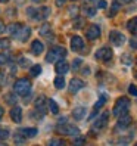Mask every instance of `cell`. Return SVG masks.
Masks as SVG:
<instances>
[{
    "label": "cell",
    "instance_id": "cell-35",
    "mask_svg": "<svg viewBox=\"0 0 137 146\" xmlns=\"http://www.w3.org/2000/svg\"><path fill=\"white\" fill-rule=\"evenodd\" d=\"M19 65H21L22 68H27V66L30 65V61H28V59H25V58H21V59H19Z\"/></svg>",
    "mask_w": 137,
    "mask_h": 146
},
{
    "label": "cell",
    "instance_id": "cell-11",
    "mask_svg": "<svg viewBox=\"0 0 137 146\" xmlns=\"http://www.w3.org/2000/svg\"><path fill=\"white\" fill-rule=\"evenodd\" d=\"M71 49L74 52H81L84 49V40L80 37V36H74L71 38Z\"/></svg>",
    "mask_w": 137,
    "mask_h": 146
},
{
    "label": "cell",
    "instance_id": "cell-31",
    "mask_svg": "<svg viewBox=\"0 0 137 146\" xmlns=\"http://www.w3.org/2000/svg\"><path fill=\"white\" fill-rule=\"evenodd\" d=\"M119 7H121V5H119L116 0H114V3H112V11H111V15H115L118 11H119Z\"/></svg>",
    "mask_w": 137,
    "mask_h": 146
},
{
    "label": "cell",
    "instance_id": "cell-32",
    "mask_svg": "<svg viewBox=\"0 0 137 146\" xmlns=\"http://www.w3.org/2000/svg\"><path fill=\"white\" fill-rule=\"evenodd\" d=\"M121 61L125 64V65H131V62H133V59L130 58V55H122V58H121Z\"/></svg>",
    "mask_w": 137,
    "mask_h": 146
},
{
    "label": "cell",
    "instance_id": "cell-20",
    "mask_svg": "<svg viewBox=\"0 0 137 146\" xmlns=\"http://www.w3.org/2000/svg\"><path fill=\"white\" fill-rule=\"evenodd\" d=\"M127 30L131 34H134V36H137V16H134V18H131L127 22Z\"/></svg>",
    "mask_w": 137,
    "mask_h": 146
},
{
    "label": "cell",
    "instance_id": "cell-46",
    "mask_svg": "<svg viewBox=\"0 0 137 146\" xmlns=\"http://www.w3.org/2000/svg\"><path fill=\"white\" fill-rule=\"evenodd\" d=\"M75 143H77V145H83V143H84V139H77Z\"/></svg>",
    "mask_w": 137,
    "mask_h": 146
},
{
    "label": "cell",
    "instance_id": "cell-10",
    "mask_svg": "<svg viewBox=\"0 0 137 146\" xmlns=\"http://www.w3.org/2000/svg\"><path fill=\"white\" fill-rule=\"evenodd\" d=\"M85 37L89 40H96L100 37V28L97 25H90V27L85 30Z\"/></svg>",
    "mask_w": 137,
    "mask_h": 146
},
{
    "label": "cell",
    "instance_id": "cell-47",
    "mask_svg": "<svg viewBox=\"0 0 137 146\" xmlns=\"http://www.w3.org/2000/svg\"><path fill=\"white\" fill-rule=\"evenodd\" d=\"M3 112H5V111H3V108L0 106V119H2V117H3Z\"/></svg>",
    "mask_w": 137,
    "mask_h": 146
},
{
    "label": "cell",
    "instance_id": "cell-28",
    "mask_svg": "<svg viewBox=\"0 0 137 146\" xmlns=\"http://www.w3.org/2000/svg\"><path fill=\"white\" fill-rule=\"evenodd\" d=\"M84 12L87 13L89 16H95V15H96V7H90V6H85V7H84Z\"/></svg>",
    "mask_w": 137,
    "mask_h": 146
},
{
    "label": "cell",
    "instance_id": "cell-29",
    "mask_svg": "<svg viewBox=\"0 0 137 146\" xmlns=\"http://www.w3.org/2000/svg\"><path fill=\"white\" fill-rule=\"evenodd\" d=\"M11 46V40L7 38H0V49H7Z\"/></svg>",
    "mask_w": 137,
    "mask_h": 146
},
{
    "label": "cell",
    "instance_id": "cell-8",
    "mask_svg": "<svg viewBox=\"0 0 137 146\" xmlns=\"http://www.w3.org/2000/svg\"><path fill=\"white\" fill-rule=\"evenodd\" d=\"M119 119H118V124H116V130H125V128H128L130 127V124H131V117L128 115V114H124V115H121V117H118Z\"/></svg>",
    "mask_w": 137,
    "mask_h": 146
},
{
    "label": "cell",
    "instance_id": "cell-49",
    "mask_svg": "<svg viewBox=\"0 0 137 146\" xmlns=\"http://www.w3.org/2000/svg\"><path fill=\"white\" fill-rule=\"evenodd\" d=\"M6 2H9V0H0V3H6Z\"/></svg>",
    "mask_w": 137,
    "mask_h": 146
},
{
    "label": "cell",
    "instance_id": "cell-50",
    "mask_svg": "<svg viewBox=\"0 0 137 146\" xmlns=\"http://www.w3.org/2000/svg\"><path fill=\"white\" fill-rule=\"evenodd\" d=\"M136 77H137V71H136Z\"/></svg>",
    "mask_w": 137,
    "mask_h": 146
},
{
    "label": "cell",
    "instance_id": "cell-2",
    "mask_svg": "<svg viewBox=\"0 0 137 146\" xmlns=\"http://www.w3.org/2000/svg\"><path fill=\"white\" fill-rule=\"evenodd\" d=\"M128 109H130V100H128V98H119L115 102L112 112L115 117H121V115L128 112Z\"/></svg>",
    "mask_w": 137,
    "mask_h": 146
},
{
    "label": "cell",
    "instance_id": "cell-36",
    "mask_svg": "<svg viewBox=\"0 0 137 146\" xmlns=\"http://www.w3.org/2000/svg\"><path fill=\"white\" fill-rule=\"evenodd\" d=\"M49 145H61V146H62V145H65V142L61 140V139H53V140L49 142Z\"/></svg>",
    "mask_w": 137,
    "mask_h": 146
},
{
    "label": "cell",
    "instance_id": "cell-39",
    "mask_svg": "<svg viewBox=\"0 0 137 146\" xmlns=\"http://www.w3.org/2000/svg\"><path fill=\"white\" fill-rule=\"evenodd\" d=\"M15 142L21 145V143H24V142H25V139H24V137L21 139V137H19V133H18V134H15Z\"/></svg>",
    "mask_w": 137,
    "mask_h": 146
},
{
    "label": "cell",
    "instance_id": "cell-37",
    "mask_svg": "<svg viewBox=\"0 0 137 146\" xmlns=\"http://www.w3.org/2000/svg\"><path fill=\"white\" fill-rule=\"evenodd\" d=\"M128 92H130V93L133 94V96H137V87H136L134 84H131L130 87H128Z\"/></svg>",
    "mask_w": 137,
    "mask_h": 146
},
{
    "label": "cell",
    "instance_id": "cell-23",
    "mask_svg": "<svg viewBox=\"0 0 137 146\" xmlns=\"http://www.w3.org/2000/svg\"><path fill=\"white\" fill-rule=\"evenodd\" d=\"M53 84H55L56 89H64V87H65V80H64V77H62V75L56 77L55 81H53Z\"/></svg>",
    "mask_w": 137,
    "mask_h": 146
},
{
    "label": "cell",
    "instance_id": "cell-34",
    "mask_svg": "<svg viewBox=\"0 0 137 146\" xmlns=\"http://www.w3.org/2000/svg\"><path fill=\"white\" fill-rule=\"evenodd\" d=\"M11 136V133L7 131V130H0V140H3V139H7V137Z\"/></svg>",
    "mask_w": 137,
    "mask_h": 146
},
{
    "label": "cell",
    "instance_id": "cell-48",
    "mask_svg": "<svg viewBox=\"0 0 137 146\" xmlns=\"http://www.w3.org/2000/svg\"><path fill=\"white\" fill-rule=\"evenodd\" d=\"M31 2H34V3H41V2H44V0H31Z\"/></svg>",
    "mask_w": 137,
    "mask_h": 146
},
{
    "label": "cell",
    "instance_id": "cell-13",
    "mask_svg": "<svg viewBox=\"0 0 137 146\" xmlns=\"http://www.w3.org/2000/svg\"><path fill=\"white\" fill-rule=\"evenodd\" d=\"M34 106H36L37 112H40V115H43L44 111H46V98L44 96H38L37 100L34 102Z\"/></svg>",
    "mask_w": 137,
    "mask_h": 146
},
{
    "label": "cell",
    "instance_id": "cell-26",
    "mask_svg": "<svg viewBox=\"0 0 137 146\" xmlns=\"http://www.w3.org/2000/svg\"><path fill=\"white\" fill-rule=\"evenodd\" d=\"M106 99H108V96H105V94H102V96L99 98V100L96 102V105H95V111H97V109H100L102 106H103V105L106 104Z\"/></svg>",
    "mask_w": 137,
    "mask_h": 146
},
{
    "label": "cell",
    "instance_id": "cell-14",
    "mask_svg": "<svg viewBox=\"0 0 137 146\" xmlns=\"http://www.w3.org/2000/svg\"><path fill=\"white\" fill-rule=\"evenodd\" d=\"M30 34H31V30H30V27H24V25H22V28L18 31V34H16V38H18L19 41H27L28 40V37H30Z\"/></svg>",
    "mask_w": 137,
    "mask_h": 146
},
{
    "label": "cell",
    "instance_id": "cell-43",
    "mask_svg": "<svg viewBox=\"0 0 137 146\" xmlns=\"http://www.w3.org/2000/svg\"><path fill=\"white\" fill-rule=\"evenodd\" d=\"M66 0H56V6H64Z\"/></svg>",
    "mask_w": 137,
    "mask_h": 146
},
{
    "label": "cell",
    "instance_id": "cell-40",
    "mask_svg": "<svg viewBox=\"0 0 137 146\" xmlns=\"http://www.w3.org/2000/svg\"><path fill=\"white\" fill-rule=\"evenodd\" d=\"M100 9H106V6H108V3H106V0H100L99 2V5H97Z\"/></svg>",
    "mask_w": 137,
    "mask_h": 146
},
{
    "label": "cell",
    "instance_id": "cell-24",
    "mask_svg": "<svg viewBox=\"0 0 137 146\" xmlns=\"http://www.w3.org/2000/svg\"><path fill=\"white\" fill-rule=\"evenodd\" d=\"M40 36H43V37L50 36V25L49 24H43L40 27Z\"/></svg>",
    "mask_w": 137,
    "mask_h": 146
},
{
    "label": "cell",
    "instance_id": "cell-42",
    "mask_svg": "<svg viewBox=\"0 0 137 146\" xmlns=\"http://www.w3.org/2000/svg\"><path fill=\"white\" fill-rule=\"evenodd\" d=\"M116 2H118L119 5H128V3L131 2V0H116Z\"/></svg>",
    "mask_w": 137,
    "mask_h": 146
},
{
    "label": "cell",
    "instance_id": "cell-1",
    "mask_svg": "<svg viewBox=\"0 0 137 146\" xmlns=\"http://www.w3.org/2000/svg\"><path fill=\"white\" fill-rule=\"evenodd\" d=\"M66 56V49L62 47V46H55L49 50V53L46 55V62L49 64H53V62H58L59 59H62Z\"/></svg>",
    "mask_w": 137,
    "mask_h": 146
},
{
    "label": "cell",
    "instance_id": "cell-5",
    "mask_svg": "<svg viewBox=\"0 0 137 146\" xmlns=\"http://www.w3.org/2000/svg\"><path fill=\"white\" fill-rule=\"evenodd\" d=\"M58 131L59 133H62V134H68V136H80V130H78V127H75L72 124H59L58 125Z\"/></svg>",
    "mask_w": 137,
    "mask_h": 146
},
{
    "label": "cell",
    "instance_id": "cell-19",
    "mask_svg": "<svg viewBox=\"0 0 137 146\" xmlns=\"http://www.w3.org/2000/svg\"><path fill=\"white\" fill-rule=\"evenodd\" d=\"M85 108H83V106H78V108H75L74 111H72V117L77 119V121H81V119L85 117Z\"/></svg>",
    "mask_w": 137,
    "mask_h": 146
},
{
    "label": "cell",
    "instance_id": "cell-45",
    "mask_svg": "<svg viewBox=\"0 0 137 146\" xmlns=\"http://www.w3.org/2000/svg\"><path fill=\"white\" fill-rule=\"evenodd\" d=\"M77 11H78V9H77V7L74 6V7H72V9L69 11V13H71V15H75V13H77Z\"/></svg>",
    "mask_w": 137,
    "mask_h": 146
},
{
    "label": "cell",
    "instance_id": "cell-17",
    "mask_svg": "<svg viewBox=\"0 0 137 146\" xmlns=\"http://www.w3.org/2000/svg\"><path fill=\"white\" fill-rule=\"evenodd\" d=\"M68 71H69V64H68V62H65V61H58L56 62V72L58 74L64 75Z\"/></svg>",
    "mask_w": 137,
    "mask_h": 146
},
{
    "label": "cell",
    "instance_id": "cell-41",
    "mask_svg": "<svg viewBox=\"0 0 137 146\" xmlns=\"http://www.w3.org/2000/svg\"><path fill=\"white\" fill-rule=\"evenodd\" d=\"M130 46H131L133 49H137V38H131V40H130Z\"/></svg>",
    "mask_w": 137,
    "mask_h": 146
},
{
    "label": "cell",
    "instance_id": "cell-30",
    "mask_svg": "<svg viewBox=\"0 0 137 146\" xmlns=\"http://www.w3.org/2000/svg\"><path fill=\"white\" fill-rule=\"evenodd\" d=\"M7 62H9V56H7L6 53H0V66L6 65Z\"/></svg>",
    "mask_w": 137,
    "mask_h": 146
},
{
    "label": "cell",
    "instance_id": "cell-12",
    "mask_svg": "<svg viewBox=\"0 0 137 146\" xmlns=\"http://www.w3.org/2000/svg\"><path fill=\"white\" fill-rule=\"evenodd\" d=\"M84 86H85V83H84L83 80H80V78H72V80L69 81V92H71V93H77V92H80Z\"/></svg>",
    "mask_w": 137,
    "mask_h": 146
},
{
    "label": "cell",
    "instance_id": "cell-38",
    "mask_svg": "<svg viewBox=\"0 0 137 146\" xmlns=\"http://www.w3.org/2000/svg\"><path fill=\"white\" fill-rule=\"evenodd\" d=\"M80 65H81V59H75V61L72 62V68H74V70H78Z\"/></svg>",
    "mask_w": 137,
    "mask_h": 146
},
{
    "label": "cell",
    "instance_id": "cell-16",
    "mask_svg": "<svg viewBox=\"0 0 137 146\" xmlns=\"http://www.w3.org/2000/svg\"><path fill=\"white\" fill-rule=\"evenodd\" d=\"M31 50H32V53L36 55V56H38V55L43 53L44 46H43V43H41L40 40H34V41L31 43Z\"/></svg>",
    "mask_w": 137,
    "mask_h": 146
},
{
    "label": "cell",
    "instance_id": "cell-44",
    "mask_svg": "<svg viewBox=\"0 0 137 146\" xmlns=\"http://www.w3.org/2000/svg\"><path fill=\"white\" fill-rule=\"evenodd\" d=\"M3 31H5V24H3V21H0V34Z\"/></svg>",
    "mask_w": 137,
    "mask_h": 146
},
{
    "label": "cell",
    "instance_id": "cell-27",
    "mask_svg": "<svg viewBox=\"0 0 137 146\" xmlns=\"http://www.w3.org/2000/svg\"><path fill=\"white\" fill-rule=\"evenodd\" d=\"M30 72H31V75H32V77L40 75V74H41V66H40V65H34V66L31 68V71H30Z\"/></svg>",
    "mask_w": 137,
    "mask_h": 146
},
{
    "label": "cell",
    "instance_id": "cell-33",
    "mask_svg": "<svg viewBox=\"0 0 137 146\" xmlns=\"http://www.w3.org/2000/svg\"><path fill=\"white\" fill-rule=\"evenodd\" d=\"M7 83V78H6V74L3 71H0V86H5Z\"/></svg>",
    "mask_w": 137,
    "mask_h": 146
},
{
    "label": "cell",
    "instance_id": "cell-21",
    "mask_svg": "<svg viewBox=\"0 0 137 146\" xmlns=\"http://www.w3.org/2000/svg\"><path fill=\"white\" fill-rule=\"evenodd\" d=\"M21 28H22V24H19V22H13V24H11V25H9L7 31H9V34H11L12 37H15Z\"/></svg>",
    "mask_w": 137,
    "mask_h": 146
},
{
    "label": "cell",
    "instance_id": "cell-15",
    "mask_svg": "<svg viewBox=\"0 0 137 146\" xmlns=\"http://www.w3.org/2000/svg\"><path fill=\"white\" fill-rule=\"evenodd\" d=\"M11 118L15 123H21L22 121V108L19 106H13L11 109Z\"/></svg>",
    "mask_w": 137,
    "mask_h": 146
},
{
    "label": "cell",
    "instance_id": "cell-22",
    "mask_svg": "<svg viewBox=\"0 0 137 146\" xmlns=\"http://www.w3.org/2000/svg\"><path fill=\"white\" fill-rule=\"evenodd\" d=\"M5 100H6V104H7V105H16V102H18V98H16L15 94H12V93H7L6 96H5Z\"/></svg>",
    "mask_w": 137,
    "mask_h": 146
},
{
    "label": "cell",
    "instance_id": "cell-6",
    "mask_svg": "<svg viewBox=\"0 0 137 146\" xmlns=\"http://www.w3.org/2000/svg\"><path fill=\"white\" fill-rule=\"evenodd\" d=\"M109 41L112 43L114 46H122L124 43H125V36L122 33H119V31H111V34H109Z\"/></svg>",
    "mask_w": 137,
    "mask_h": 146
},
{
    "label": "cell",
    "instance_id": "cell-18",
    "mask_svg": "<svg viewBox=\"0 0 137 146\" xmlns=\"http://www.w3.org/2000/svg\"><path fill=\"white\" fill-rule=\"evenodd\" d=\"M18 133L22 134L24 137H28V139H31V137H36V136H37L38 130H37V128H19Z\"/></svg>",
    "mask_w": 137,
    "mask_h": 146
},
{
    "label": "cell",
    "instance_id": "cell-25",
    "mask_svg": "<svg viewBox=\"0 0 137 146\" xmlns=\"http://www.w3.org/2000/svg\"><path fill=\"white\" fill-rule=\"evenodd\" d=\"M49 108H50V112L55 114V115L59 112V106H58V104L53 99H49Z\"/></svg>",
    "mask_w": 137,
    "mask_h": 146
},
{
    "label": "cell",
    "instance_id": "cell-4",
    "mask_svg": "<svg viewBox=\"0 0 137 146\" xmlns=\"http://www.w3.org/2000/svg\"><path fill=\"white\" fill-rule=\"evenodd\" d=\"M13 89L18 94H21V96H27L31 92V81L28 78H18L13 84Z\"/></svg>",
    "mask_w": 137,
    "mask_h": 146
},
{
    "label": "cell",
    "instance_id": "cell-9",
    "mask_svg": "<svg viewBox=\"0 0 137 146\" xmlns=\"http://www.w3.org/2000/svg\"><path fill=\"white\" fill-rule=\"evenodd\" d=\"M108 119H109V114L108 112H103L102 114L96 121H95V124H93V128L95 130H102V128H105V125L108 124Z\"/></svg>",
    "mask_w": 137,
    "mask_h": 146
},
{
    "label": "cell",
    "instance_id": "cell-3",
    "mask_svg": "<svg viewBox=\"0 0 137 146\" xmlns=\"http://www.w3.org/2000/svg\"><path fill=\"white\" fill-rule=\"evenodd\" d=\"M28 16L31 19L34 21H40V19H46L49 13H50V9L46 6H43V7H30V9L27 11Z\"/></svg>",
    "mask_w": 137,
    "mask_h": 146
},
{
    "label": "cell",
    "instance_id": "cell-7",
    "mask_svg": "<svg viewBox=\"0 0 137 146\" xmlns=\"http://www.w3.org/2000/svg\"><path fill=\"white\" fill-rule=\"evenodd\" d=\"M112 49H109V47H100L97 52H96V59H99V61H103V62H108L112 59Z\"/></svg>",
    "mask_w": 137,
    "mask_h": 146
}]
</instances>
